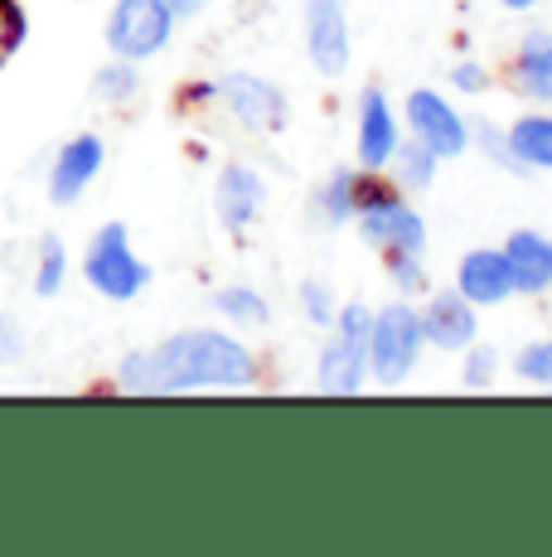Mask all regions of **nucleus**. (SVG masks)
I'll list each match as a JSON object with an SVG mask.
<instances>
[{"label":"nucleus","instance_id":"nucleus-1","mask_svg":"<svg viewBox=\"0 0 552 557\" xmlns=\"http://www.w3.org/2000/svg\"><path fill=\"white\" fill-rule=\"evenodd\" d=\"M258 379V363L238 339L218 330H185L155 349H136L122 359L126 393H189V388H242Z\"/></svg>","mask_w":552,"mask_h":557},{"label":"nucleus","instance_id":"nucleus-2","mask_svg":"<svg viewBox=\"0 0 552 557\" xmlns=\"http://www.w3.org/2000/svg\"><path fill=\"white\" fill-rule=\"evenodd\" d=\"M83 276L98 296L108 301H136V296L151 286V267L131 252V233L126 223H102L88 243V257H83Z\"/></svg>","mask_w":552,"mask_h":557},{"label":"nucleus","instance_id":"nucleus-3","mask_svg":"<svg viewBox=\"0 0 552 557\" xmlns=\"http://www.w3.org/2000/svg\"><path fill=\"white\" fill-rule=\"evenodd\" d=\"M368 330H374V315L364 306H344L335 315V335L325 339V355H321V393H359L368 369Z\"/></svg>","mask_w":552,"mask_h":557},{"label":"nucleus","instance_id":"nucleus-4","mask_svg":"<svg viewBox=\"0 0 552 557\" xmlns=\"http://www.w3.org/2000/svg\"><path fill=\"white\" fill-rule=\"evenodd\" d=\"M175 35V10L165 0H116L108 15V49L126 63L155 59Z\"/></svg>","mask_w":552,"mask_h":557},{"label":"nucleus","instance_id":"nucleus-5","mask_svg":"<svg viewBox=\"0 0 552 557\" xmlns=\"http://www.w3.org/2000/svg\"><path fill=\"white\" fill-rule=\"evenodd\" d=\"M422 315L407 306H388L374 315V330H368V363H374V379L384 388H398L412 373V363L422 355Z\"/></svg>","mask_w":552,"mask_h":557},{"label":"nucleus","instance_id":"nucleus-6","mask_svg":"<svg viewBox=\"0 0 552 557\" xmlns=\"http://www.w3.org/2000/svg\"><path fill=\"white\" fill-rule=\"evenodd\" d=\"M359 228H364V238L374 243V248H402V252H422L427 248V223L417 219V209H407V203H398L392 195L374 185V195L359 203Z\"/></svg>","mask_w":552,"mask_h":557},{"label":"nucleus","instance_id":"nucleus-7","mask_svg":"<svg viewBox=\"0 0 552 557\" xmlns=\"http://www.w3.org/2000/svg\"><path fill=\"white\" fill-rule=\"evenodd\" d=\"M218 98L228 107L233 116H238L248 132H281L286 126V98L272 88L267 78H252V73H228V78L218 83Z\"/></svg>","mask_w":552,"mask_h":557},{"label":"nucleus","instance_id":"nucleus-8","mask_svg":"<svg viewBox=\"0 0 552 557\" xmlns=\"http://www.w3.org/2000/svg\"><path fill=\"white\" fill-rule=\"evenodd\" d=\"M102 160H108V146H102V136L83 132V136H73V141H63L59 156H54V170H49V199H54L59 209L78 203L83 195H88L92 180H98Z\"/></svg>","mask_w":552,"mask_h":557},{"label":"nucleus","instance_id":"nucleus-9","mask_svg":"<svg viewBox=\"0 0 552 557\" xmlns=\"http://www.w3.org/2000/svg\"><path fill=\"white\" fill-rule=\"evenodd\" d=\"M305 49L325 78H339L349 69V29L339 0H305Z\"/></svg>","mask_w":552,"mask_h":557},{"label":"nucleus","instance_id":"nucleus-10","mask_svg":"<svg viewBox=\"0 0 552 557\" xmlns=\"http://www.w3.org/2000/svg\"><path fill=\"white\" fill-rule=\"evenodd\" d=\"M407 122H412V132H417V141L431 146L437 156H461L465 141H471L461 112H455L451 102H441V92H427V88L412 92L407 98Z\"/></svg>","mask_w":552,"mask_h":557},{"label":"nucleus","instance_id":"nucleus-11","mask_svg":"<svg viewBox=\"0 0 552 557\" xmlns=\"http://www.w3.org/2000/svg\"><path fill=\"white\" fill-rule=\"evenodd\" d=\"M262 180H258V170H248V165H228L218 175V185H214V209H218V223L228 233H242L252 219H258V209H262Z\"/></svg>","mask_w":552,"mask_h":557},{"label":"nucleus","instance_id":"nucleus-12","mask_svg":"<svg viewBox=\"0 0 552 557\" xmlns=\"http://www.w3.org/2000/svg\"><path fill=\"white\" fill-rule=\"evenodd\" d=\"M455 286L471 306H499L509 292H514V272H509L504 252H465L461 257V272H455Z\"/></svg>","mask_w":552,"mask_h":557},{"label":"nucleus","instance_id":"nucleus-13","mask_svg":"<svg viewBox=\"0 0 552 557\" xmlns=\"http://www.w3.org/2000/svg\"><path fill=\"white\" fill-rule=\"evenodd\" d=\"M392 151H398V122H392V107L378 88L364 92L359 102V160L364 170H384Z\"/></svg>","mask_w":552,"mask_h":557},{"label":"nucleus","instance_id":"nucleus-14","mask_svg":"<svg viewBox=\"0 0 552 557\" xmlns=\"http://www.w3.org/2000/svg\"><path fill=\"white\" fill-rule=\"evenodd\" d=\"M504 262L514 272V292H548L552 286V243L543 233H534V228L509 233Z\"/></svg>","mask_w":552,"mask_h":557},{"label":"nucleus","instance_id":"nucleus-15","mask_svg":"<svg viewBox=\"0 0 552 557\" xmlns=\"http://www.w3.org/2000/svg\"><path fill=\"white\" fill-rule=\"evenodd\" d=\"M422 335L437 349H465L475 339V306L461 292H441L431 296L427 315H422Z\"/></svg>","mask_w":552,"mask_h":557},{"label":"nucleus","instance_id":"nucleus-16","mask_svg":"<svg viewBox=\"0 0 552 557\" xmlns=\"http://www.w3.org/2000/svg\"><path fill=\"white\" fill-rule=\"evenodd\" d=\"M514 88L534 102H552V35H528L514 63Z\"/></svg>","mask_w":552,"mask_h":557},{"label":"nucleus","instance_id":"nucleus-17","mask_svg":"<svg viewBox=\"0 0 552 557\" xmlns=\"http://www.w3.org/2000/svg\"><path fill=\"white\" fill-rule=\"evenodd\" d=\"M368 195H374V180H368V175H354V170H339V175H330V185L321 189L325 223H349Z\"/></svg>","mask_w":552,"mask_h":557},{"label":"nucleus","instance_id":"nucleus-18","mask_svg":"<svg viewBox=\"0 0 552 557\" xmlns=\"http://www.w3.org/2000/svg\"><path fill=\"white\" fill-rule=\"evenodd\" d=\"M509 156L518 165L552 170V116H518L509 132Z\"/></svg>","mask_w":552,"mask_h":557},{"label":"nucleus","instance_id":"nucleus-19","mask_svg":"<svg viewBox=\"0 0 552 557\" xmlns=\"http://www.w3.org/2000/svg\"><path fill=\"white\" fill-rule=\"evenodd\" d=\"M392 160H398V185L402 189H427L431 185V175H437V151L431 146H422V141H407V146H398L392 151Z\"/></svg>","mask_w":552,"mask_h":557},{"label":"nucleus","instance_id":"nucleus-20","mask_svg":"<svg viewBox=\"0 0 552 557\" xmlns=\"http://www.w3.org/2000/svg\"><path fill=\"white\" fill-rule=\"evenodd\" d=\"M214 310H223V315L238 320V325H267V315H272V306L262 301L258 292H248V286H228V292H218Z\"/></svg>","mask_w":552,"mask_h":557},{"label":"nucleus","instance_id":"nucleus-21","mask_svg":"<svg viewBox=\"0 0 552 557\" xmlns=\"http://www.w3.org/2000/svg\"><path fill=\"white\" fill-rule=\"evenodd\" d=\"M63 272H68V252H63V243L54 238V233H45V243H39V267H35V292L59 296Z\"/></svg>","mask_w":552,"mask_h":557},{"label":"nucleus","instance_id":"nucleus-22","mask_svg":"<svg viewBox=\"0 0 552 557\" xmlns=\"http://www.w3.org/2000/svg\"><path fill=\"white\" fill-rule=\"evenodd\" d=\"M136 88H141V78H136V69L126 59H116V63H108V69H98V78H92V92H98V102H126Z\"/></svg>","mask_w":552,"mask_h":557},{"label":"nucleus","instance_id":"nucleus-23","mask_svg":"<svg viewBox=\"0 0 552 557\" xmlns=\"http://www.w3.org/2000/svg\"><path fill=\"white\" fill-rule=\"evenodd\" d=\"M422 252H402V248H388V272H392V282L402 286V292H422L427 286V276H422V262H417Z\"/></svg>","mask_w":552,"mask_h":557},{"label":"nucleus","instance_id":"nucleus-24","mask_svg":"<svg viewBox=\"0 0 552 557\" xmlns=\"http://www.w3.org/2000/svg\"><path fill=\"white\" fill-rule=\"evenodd\" d=\"M20 39H25V15L15 0H0V63L20 49Z\"/></svg>","mask_w":552,"mask_h":557},{"label":"nucleus","instance_id":"nucleus-25","mask_svg":"<svg viewBox=\"0 0 552 557\" xmlns=\"http://www.w3.org/2000/svg\"><path fill=\"white\" fill-rule=\"evenodd\" d=\"M518 373L534 383H552V339H543V345H528L524 355H518Z\"/></svg>","mask_w":552,"mask_h":557},{"label":"nucleus","instance_id":"nucleus-26","mask_svg":"<svg viewBox=\"0 0 552 557\" xmlns=\"http://www.w3.org/2000/svg\"><path fill=\"white\" fill-rule=\"evenodd\" d=\"M301 301H305V315H311L315 325H335V306H330V292H325L321 282H305V286H301Z\"/></svg>","mask_w":552,"mask_h":557},{"label":"nucleus","instance_id":"nucleus-27","mask_svg":"<svg viewBox=\"0 0 552 557\" xmlns=\"http://www.w3.org/2000/svg\"><path fill=\"white\" fill-rule=\"evenodd\" d=\"M490 379H494V349H475L465 359V388H485Z\"/></svg>","mask_w":552,"mask_h":557},{"label":"nucleus","instance_id":"nucleus-28","mask_svg":"<svg viewBox=\"0 0 552 557\" xmlns=\"http://www.w3.org/2000/svg\"><path fill=\"white\" fill-rule=\"evenodd\" d=\"M455 88L480 92L485 88V69H475V63H461V69H455Z\"/></svg>","mask_w":552,"mask_h":557},{"label":"nucleus","instance_id":"nucleus-29","mask_svg":"<svg viewBox=\"0 0 552 557\" xmlns=\"http://www.w3.org/2000/svg\"><path fill=\"white\" fill-rule=\"evenodd\" d=\"M170 10H175V20H189V15H199V10L209 5V0H165Z\"/></svg>","mask_w":552,"mask_h":557},{"label":"nucleus","instance_id":"nucleus-30","mask_svg":"<svg viewBox=\"0 0 552 557\" xmlns=\"http://www.w3.org/2000/svg\"><path fill=\"white\" fill-rule=\"evenodd\" d=\"M509 10H528V5H538V0H504Z\"/></svg>","mask_w":552,"mask_h":557}]
</instances>
